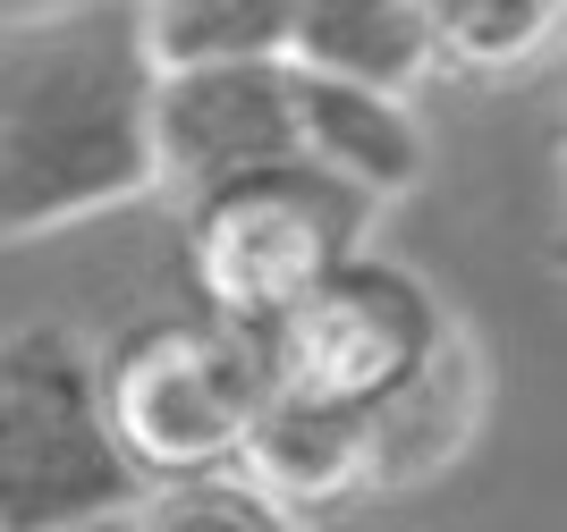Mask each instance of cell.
I'll return each mask as SVG.
<instances>
[{"label":"cell","instance_id":"6da1fadb","mask_svg":"<svg viewBox=\"0 0 567 532\" xmlns=\"http://www.w3.org/2000/svg\"><path fill=\"white\" fill-rule=\"evenodd\" d=\"M162 195V51L144 0H51L0 34V229L51 237Z\"/></svg>","mask_w":567,"mask_h":532},{"label":"cell","instance_id":"7a4b0ae2","mask_svg":"<svg viewBox=\"0 0 567 532\" xmlns=\"http://www.w3.org/2000/svg\"><path fill=\"white\" fill-rule=\"evenodd\" d=\"M153 473L127 457L102 347L69 322H18L0 347V515L9 532H69L144 515Z\"/></svg>","mask_w":567,"mask_h":532},{"label":"cell","instance_id":"3957f363","mask_svg":"<svg viewBox=\"0 0 567 532\" xmlns=\"http://www.w3.org/2000/svg\"><path fill=\"white\" fill-rule=\"evenodd\" d=\"M381 195L373 186L339 178L331 161L313 153H288V161H255L237 178L204 186L178 204V237H187V271L195 296L229 313L246 330H271L280 313L322 288L331 271H348L381 229Z\"/></svg>","mask_w":567,"mask_h":532},{"label":"cell","instance_id":"277c9868","mask_svg":"<svg viewBox=\"0 0 567 532\" xmlns=\"http://www.w3.org/2000/svg\"><path fill=\"white\" fill-rule=\"evenodd\" d=\"M102 372H111L118 440L153 482L237 465L271 389H280L271 355H262V330L229 322L213 304L204 313H153V322L118 330L102 347Z\"/></svg>","mask_w":567,"mask_h":532},{"label":"cell","instance_id":"5b68a950","mask_svg":"<svg viewBox=\"0 0 567 532\" xmlns=\"http://www.w3.org/2000/svg\"><path fill=\"white\" fill-rule=\"evenodd\" d=\"M450 330H457V313L441 304V288L424 271H406V262L364 246L348 271H331L297 313H280L262 330V355H271L280 389L373 415L406 372H424V355Z\"/></svg>","mask_w":567,"mask_h":532},{"label":"cell","instance_id":"8992f818","mask_svg":"<svg viewBox=\"0 0 567 532\" xmlns=\"http://www.w3.org/2000/svg\"><path fill=\"white\" fill-rule=\"evenodd\" d=\"M306 153L297 60H195L162 69V195L187 204L255 161Z\"/></svg>","mask_w":567,"mask_h":532},{"label":"cell","instance_id":"52a82bcc","mask_svg":"<svg viewBox=\"0 0 567 532\" xmlns=\"http://www.w3.org/2000/svg\"><path fill=\"white\" fill-rule=\"evenodd\" d=\"M483 406H492V364L474 347V330L457 322L424 355V372H406L399 389L364 415V431H373V448H364V499H406V490L441 482L474 448Z\"/></svg>","mask_w":567,"mask_h":532},{"label":"cell","instance_id":"ba28073f","mask_svg":"<svg viewBox=\"0 0 567 532\" xmlns=\"http://www.w3.org/2000/svg\"><path fill=\"white\" fill-rule=\"evenodd\" d=\"M297 102H306V153L313 161H331L339 178L373 186L381 204H399V195L424 186L432 136L399 85H364V76H331V69L297 60Z\"/></svg>","mask_w":567,"mask_h":532},{"label":"cell","instance_id":"9c48e42d","mask_svg":"<svg viewBox=\"0 0 567 532\" xmlns=\"http://www.w3.org/2000/svg\"><path fill=\"white\" fill-rule=\"evenodd\" d=\"M364 448H373V431H364L355 406H322V397L271 389L255 440H246V473L280 499L288 524H313V515L364 499Z\"/></svg>","mask_w":567,"mask_h":532},{"label":"cell","instance_id":"30bf717a","mask_svg":"<svg viewBox=\"0 0 567 532\" xmlns=\"http://www.w3.org/2000/svg\"><path fill=\"white\" fill-rule=\"evenodd\" d=\"M297 60L331 69V76H364V85L415 93L424 76H441V34H432L424 0H306Z\"/></svg>","mask_w":567,"mask_h":532},{"label":"cell","instance_id":"8fae6325","mask_svg":"<svg viewBox=\"0 0 567 532\" xmlns=\"http://www.w3.org/2000/svg\"><path fill=\"white\" fill-rule=\"evenodd\" d=\"M162 69L195 60H297L306 0H144Z\"/></svg>","mask_w":567,"mask_h":532},{"label":"cell","instance_id":"7c38bea8","mask_svg":"<svg viewBox=\"0 0 567 532\" xmlns=\"http://www.w3.org/2000/svg\"><path fill=\"white\" fill-rule=\"evenodd\" d=\"M441 34V69L457 76H517L567 43V0H424Z\"/></svg>","mask_w":567,"mask_h":532},{"label":"cell","instance_id":"4fadbf2b","mask_svg":"<svg viewBox=\"0 0 567 532\" xmlns=\"http://www.w3.org/2000/svg\"><path fill=\"white\" fill-rule=\"evenodd\" d=\"M136 524H162V532H195V524H220V532H280V499L237 465H204V473H178V482H153Z\"/></svg>","mask_w":567,"mask_h":532}]
</instances>
